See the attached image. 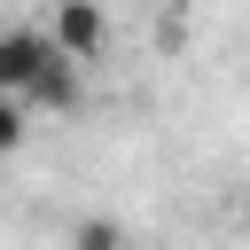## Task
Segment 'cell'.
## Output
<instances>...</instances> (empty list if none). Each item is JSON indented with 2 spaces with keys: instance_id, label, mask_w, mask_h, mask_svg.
I'll return each mask as SVG.
<instances>
[{
  "instance_id": "obj_1",
  "label": "cell",
  "mask_w": 250,
  "mask_h": 250,
  "mask_svg": "<svg viewBox=\"0 0 250 250\" xmlns=\"http://www.w3.org/2000/svg\"><path fill=\"white\" fill-rule=\"evenodd\" d=\"M47 55H55V31H31V23L0 31V94H31V78L47 70Z\"/></svg>"
},
{
  "instance_id": "obj_4",
  "label": "cell",
  "mask_w": 250,
  "mask_h": 250,
  "mask_svg": "<svg viewBox=\"0 0 250 250\" xmlns=\"http://www.w3.org/2000/svg\"><path fill=\"white\" fill-rule=\"evenodd\" d=\"M23 109H31L23 94H0V156H8V148H23Z\"/></svg>"
},
{
  "instance_id": "obj_5",
  "label": "cell",
  "mask_w": 250,
  "mask_h": 250,
  "mask_svg": "<svg viewBox=\"0 0 250 250\" xmlns=\"http://www.w3.org/2000/svg\"><path fill=\"white\" fill-rule=\"evenodd\" d=\"M70 250H125V234H117L109 219H86V227L70 234Z\"/></svg>"
},
{
  "instance_id": "obj_3",
  "label": "cell",
  "mask_w": 250,
  "mask_h": 250,
  "mask_svg": "<svg viewBox=\"0 0 250 250\" xmlns=\"http://www.w3.org/2000/svg\"><path fill=\"white\" fill-rule=\"evenodd\" d=\"M23 102H31V109H78V62L55 47V55H47V70L31 78V94H23Z\"/></svg>"
},
{
  "instance_id": "obj_2",
  "label": "cell",
  "mask_w": 250,
  "mask_h": 250,
  "mask_svg": "<svg viewBox=\"0 0 250 250\" xmlns=\"http://www.w3.org/2000/svg\"><path fill=\"white\" fill-rule=\"evenodd\" d=\"M47 31H55V47H62L70 62H94L109 23H102V8H94V0H55V23H47Z\"/></svg>"
}]
</instances>
